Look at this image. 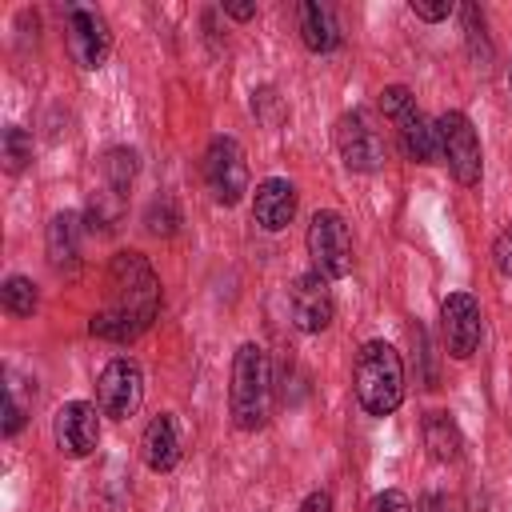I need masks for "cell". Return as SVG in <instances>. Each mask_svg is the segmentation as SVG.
I'll return each mask as SVG.
<instances>
[{
    "label": "cell",
    "mask_w": 512,
    "mask_h": 512,
    "mask_svg": "<svg viewBox=\"0 0 512 512\" xmlns=\"http://www.w3.org/2000/svg\"><path fill=\"white\" fill-rule=\"evenodd\" d=\"M416 512H456V504H452L444 492H428V496H420Z\"/></svg>",
    "instance_id": "83f0119b"
},
{
    "label": "cell",
    "mask_w": 512,
    "mask_h": 512,
    "mask_svg": "<svg viewBox=\"0 0 512 512\" xmlns=\"http://www.w3.org/2000/svg\"><path fill=\"white\" fill-rule=\"evenodd\" d=\"M288 312H292V324L300 332H324L332 324V292H328V280L320 272H304L288 284Z\"/></svg>",
    "instance_id": "4fadbf2b"
},
{
    "label": "cell",
    "mask_w": 512,
    "mask_h": 512,
    "mask_svg": "<svg viewBox=\"0 0 512 512\" xmlns=\"http://www.w3.org/2000/svg\"><path fill=\"white\" fill-rule=\"evenodd\" d=\"M336 152L352 172H376L384 168V136L380 128L368 120V112H344L336 120Z\"/></svg>",
    "instance_id": "9c48e42d"
},
{
    "label": "cell",
    "mask_w": 512,
    "mask_h": 512,
    "mask_svg": "<svg viewBox=\"0 0 512 512\" xmlns=\"http://www.w3.org/2000/svg\"><path fill=\"white\" fill-rule=\"evenodd\" d=\"M20 424H24V408L16 404V396H12V388H8V404H4V436H16Z\"/></svg>",
    "instance_id": "4316f807"
},
{
    "label": "cell",
    "mask_w": 512,
    "mask_h": 512,
    "mask_svg": "<svg viewBox=\"0 0 512 512\" xmlns=\"http://www.w3.org/2000/svg\"><path fill=\"white\" fill-rule=\"evenodd\" d=\"M492 264L500 276H512V224L492 240Z\"/></svg>",
    "instance_id": "d4e9b609"
},
{
    "label": "cell",
    "mask_w": 512,
    "mask_h": 512,
    "mask_svg": "<svg viewBox=\"0 0 512 512\" xmlns=\"http://www.w3.org/2000/svg\"><path fill=\"white\" fill-rule=\"evenodd\" d=\"M0 148H4V168H8L12 176L28 168V160H32V136H28L20 124H8V128H4Z\"/></svg>",
    "instance_id": "44dd1931"
},
{
    "label": "cell",
    "mask_w": 512,
    "mask_h": 512,
    "mask_svg": "<svg viewBox=\"0 0 512 512\" xmlns=\"http://www.w3.org/2000/svg\"><path fill=\"white\" fill-rule=\"evenodd\" d=\"M508 88H512V64H508Z\"/></svg>",
    "instance_id": "4dcf8cb0"
},
{
    "label": "cell",
    "mask_w": 512,
    "mask_h": 512,
    "mask_svg": "<svg viewBox=\"0 0 512 512\" xmlns=\"http://www.w3.org/2000/svg\"><path fill=\"white\" fill-rule=\"evenodd\" d=\"M144 400V372L136 360L128 356H112L104 368H100V380H96V404L104 416L112 420H128L136 416Z\"/></svg>",
    "instance_id": "ba28073f"
},
{
    "label": "cell",
    "mask_w": 512,
    "mask_h": 512,
    "mask_svg": "<svg viewBox=\"0 0 512 512\" xmlns=\"http://www.w3.org/2000/svg\"><path fill=\"white\" fill-rule=\"evenodd\" d=\"M408 8L420 20H448L452 16V0H408Z\"/></svg>",
    "instance_id": "484cf974"
},
{
    "label": "cell",
    "mask_w": 512,
    "mask_h": 512,
    "mask_svg": "<svg viewBox=\"0 0 512 512\" xmlns=\"http://www.w3.org/2000/svg\"><path fill=\"white\" fill-rule=\"evenodd\" d=\"M368 512H412V500L400 488H388V492H376L368 500Z\"/></svg>",
    "instance_id": "cb8c5ba5"
},
{
    "label": "cell",
    "mask_w": 512,
    "mask_h": 512,
    "mask_svg": "<svg viewBox=\"0 0 512 512\" xmlns=\"http://www.w3.org/2000/svg\"><path fill=\"white\" fill-rule=\"evenodd\" d=\"M0 300H4V312L16 316V320H24V316H32L40 308V292H36V284L28 276H8L4 288H0Z\"/></svg>",
    "instance_id": "ffe728a7"
},
{
    "label": "cell",
    "mask_w": 512,
    "mask_h": 512,
    "mask_svg": "<svg viewBox=\"0 0 512 512\" xmlns=\"http://www.w3.org/2000/svg\"><path fill=\"white\" fill-rule=\"evenodd\" d=\"M204 184L216 204H240V196L248 192V164L236 136H216L204 148Z\"/></svg>",
    "instance_id": "52a82bcc"
},
{
    "label": "cell",
    "mask_w": 512,
    "mask_h": 512,
    "mask_svg": "<svg viewBox=\"0 0 512 512\" xmlns=\"http://www.w3.org/2000/svg\"><path fill=\"white\" fill-rule=\"evenodd\" d=\"M308 256L324 280H344L352 272V236L340 212L320 208L308 220Z\"/></svg>",
    "instance_id": "5b68a950"
},
{
    "label": "cell",
    "mask_w": 512,
    "mask_h": 512,
    "mask_svg": "<svg viewBox=\"0 0 512 512\" xmlns=\"http://www.w3.org/2000/svg\"><path fill=\"white\" fill-rule=\"evenodd\" d=\"M480 304L468 292H448L440 304V332H444V348L456 360H468L480 348Z\"/></svg>",
    "instance_id": "8fae6325"
},
{
    "label": "cell",
    "mask_w": 512,
    "mask_h": 512,
    "mask_svg": "<svg viewBox=\"0 0 512 512\" xmlns=\"http://www.w3.org/2000/svg\"><path fill=\"white\" fill-rule=\"evenodd\" d=\"M224 16H232V20H252V16H256V4H224Z\"/></svg>",
    "instance_id": "f546056e"
},
{
    "label": "cell",
    "mask_w": 512,
    "mask_h": 512,
    "mask_svg": "<svg viewBox=\"0 0 512 512\" xmlns=\"http://www.w3.org/2000/svg\"><path fill=\"white\" fill-rule=\"evenodd\" d=\"M296 216V184L284 180V176H268L256 184V196H252V220L264 228V232H280L288 228Z\"/></svg>",
    "instance_id": "5bb4252c"
},
{
    "label": "cell",
    "mask_w": 512,
    "mask_h": 512,
    "mask_svg": "<svg viewBox=\"0 0 512 512\" xmlns=\"http://www.w3.org/2000/svg\"><path fill=\"white\" fill-rule=\"evenodd\" d=\"M52 436H56V448L72 460L88 456L96 444H100V416H96V404L88 400H68L56 408L52 416Z\"/></svg>",
    "instance_id": "7c38bea8"
},
{
    "label": "cell",
    "mask_w": 512,
    "mask_h": 512,
    "mask_svg": "<svg viewBox=\"0 0 512 512\" xmlns=\"http://www.w3.org/2000/svg\"><path fill=\"white\" fill-rule=\"evenodd\" d=\"M300 40L308 52H336L340 48V28H336V16L328 4H300Z\"/></svg>",
    "instance_id": "e0dca14e"
},
{
    "label": "cell",
    "mask_w": 512,
    "mask_h": 512,
    "mask_svg": "<svg viewBox=\"0 0 512 512\" xmlns=\"http://www.w3.org/2000/svg\"><path fill=\"white\" fill-rule=\"evenodd\" d=\"M160 312V280L140 252H116L108 264V304L92 312L88 332L112 344L136 340Z\"/></svg>",
    "instance_id": "6da1fadb"
},
{
    "label": "cell",
    "mask_w": 512,
    "mask_h": 512,
    "mask_svg": "<svg viewBox=\"0 0 512 512\" xmlns=\"http://www.w3.org/2000/svg\"><path fill=\"white\" fill-rule=\"evenodd\" d=\"M136 152L132 148H108L104 152V160H100V172H104V188H112V192H128V184L136 180Z\"/></svg>",
    "instance_id": "d6986e66"
},
{
    "label": "cell",
    "mask_w": 512,
    "mask_h": 512,
    "mask_svg": "<svg viewBox=\"0 0 512 512\" xmlns=\"http://www.w3.org/2000/svg\"><path fill=\"white\" fill-rule=\"evenodd\" d=\"M352 384H356V400L368 416H392L404 400V364L400 352L384 340H368L356 352V368H352Z\"/></svg>",
    "instance_id": "3957f363"
},
{
    "label": "cell",
    "mask_w": 512,
    "mask_h": 512,
    "mask_svg": "<svg viewBox=\"0 0 512 512\" xmlns=\"http://www.w3.org/2000/svg\"><path fill=\"white\" fill-rule=\"evenodd\" d=\"M140 456L152 472H172L180 464V428H176L172 412H160L148 420V428L140 436Z\"/></svg>",
    "instance_id": "9a60e30c"
},
{
    "label": "cell",
    "mask_w": 512,
    "mask_h": 512,
    "mask_svg": "<svg viewBox=\"0 0 512 512\" xmlns=\"http://www.w3.org/2000/svg\"><path fill=\"white\" fill-rule=\"evenodd\" d=\"M228 404H232V424L240 432H256L272 416V364H268V352L252 340L240 344L232 356Z\"/></svg>",
    "instance_id": "7a4b0ae2"
},
{
    "label": "cell",
    "mask_w": 512,
    "mask_h": 512,
    "mask_svg": "<svg viewBox=\"0 0 512 512\" xmlns=\"http://www.w3.org/2000/svg\"><path fill=\"white\" fill-rule=\"evenodd\" d=\"M88 220H92V228L100 224V232H112V228H116V220H120V192H112V188H100V192L92 196Z\"/></svg>",
    "instance_id": "7402d4cb"
},
{
    "label": "cell",
    "mask_w": 512,
    "mask_h": 512,
    "mask_svg": "<svg viewBox=\"0 0 512 512\" xmlns=\"http://www.w3.org/2000/svg\"><path fill=\"white\" fill-rule=\"evenodd\" d=\"M144 224H148L152 236H168V232L176 228V212H172V204H168V200H164V204H152L148 216H144Z\"/></svg>",
    "instance_id": "603a6c76"
},
{
    "label": "cell",
    "mask_w": 512,
    "mask_h": 512,
    "mask_svg": "<svg viewBox=\"0 0 512 512\" xmlns=\"http://www.w3.org/2000/svg\"><path fill=\"white\" fill-rule=\"evenodd\" d=\"M436 140H440V156L448 160L456 184H464V188L480 184L484 160H480V136H476L472 120L464 112H444L436 120Z\"/></svg>",
    "instance_id": "8992f818"
},
{
    "label": "cell",
    "mask_w": 512,
    "mask_h": 512,
    "mask_svg": "<svg viewBox=\"0 0 512 512\" xmlns=\"http://www.w3.org/2000/svg\"><path fill=\"white\" fill-rule=\"evenodd\" d=\"M44 248H48V264L56 272H76L80 268V216L76 212H56L48 220Z\"/></svg>",
    "instance_id": "2e32d148"
},
{
    "label": "cell",
    "mask_w": 512,
    "mask_h": 512,
    "mask_svg": "<svg viewBox=\"0 0 512 512\" xmlns=\"http://www.w3.org/2000/svg\"><path fill=\"white\" fill-rule=\"evenodd\" d=\"M380 112L396 124V140L400 152L412 164H432L440 156V140H436V124H428V116L416 108V96L404 84H388L380 92Z\"/></svg>",
    "instance_id": "277c9868"
},
{
    "label": "cell",
    "mask_w": 512,
    "mask_h": 512,
    "mask_svg": "<svg viewBox=\"0 0 512 512\" xmlns=\"http://www.w3.org/2000/svg\"><path fill=\"white\" fill-rule=\"evenodd\" d=\"M64 36H68L72 60H76L84 72L100 68V64L108 60V52H112L108 20H104L96 8H80V4L68 8V16H64Z\"/></svg>",
    "instance_id": "30bf717a"
},
{
    "label": "cell",
    "mask_w": 512,
    "mask_h": 512,
    "mask_svg": "<svg viewBox=\"0 0 512 512\" xmlns=\"http://www.w3.org/2000/svg\"><path fill=\"white\" fill-rule=\"evenodd\" d=\"M300 512H332V496H328L324 488H316V492H308V496H304Z\"/></svg>",
    "instance_id": "f1b7e54d"
},
{
    "label": "cell",
    "mask_w": 512,
    "mask_h": 512,
    "mask_svg": "<svg viewBox=\"0 0 512 512\" xmlns=\"http://www.w3.org/2000/svg\"><path fill=\"white\" fill-rule=\"evenodd\" d=\"M424 444H428L432 460H440V464L456 460L460 448H464L460 428H456V420H452L448 412H428V416H424Z\"/></svg>",
    "instance_id": "ac0fdd59"
}]
</instances>
